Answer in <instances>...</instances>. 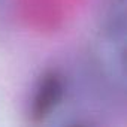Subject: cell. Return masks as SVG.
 I'll list each match as a JSON object with an SVG mask.
<instances>
[{
  "mask_svg": "<svg viewBox=\"0 0 127 127\" xmlns=\"http://www.w3.org/2000/svg\"><path fill=\"white\" fill-rule=\"evenodd\" d=\"M124 0H111L102 26L97 57L106 87L121 94L124 93Z\"/></svg>",
  "mask_w": 127,
  "mask_h": 127,
  "instance_id": "cell-1",
  "label": "cell"
}]
</instances>
